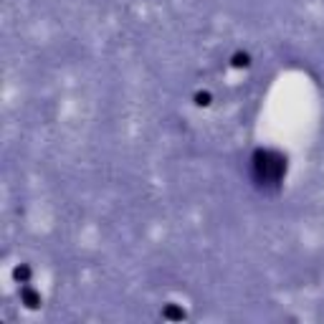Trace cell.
<instances>
[{"label":"cell","instance_id":"cell-1","mask_svg":"<svg viewBox=\"0 0 324 324\" xmlns=\"http://www.w3.org/2000/svg\"><path fill=\"white\" fill-rule=\"evenodd\" d=\"M20 302L28 309H38L41 306V294H38L36 289H31V286H23L20 289Z\"/></svg>","mask_w":324,"mask_h":324},{"label":"cell","instance_id":"cell-2","mask_svg":"<svg viewBox=\"0 0 324 324\" xmlns=\"http://www.w3.org/2000/svg\"><path fill=\"white\" fill-rule=\"evenodd\" d=\"M230 66L233 69H248L251 66V54H246V51H236V54L230 56Z\"/></svg>","mask_w":324,"mask_h":324},{"label":"cell","instance_id":"cell-3","mask_svg":"<svg viewBox=\"0 0 324 324\" xmlns=\"http://www.w3.org/2000/svg\"><path fill=\"white\" fill-rule=\"evenodd\" d=\"M162 317L165 319H172V322H180V319H185V312L180 306H175V304H167L165 312H162Z\"/></svg>","mask_w":324,"mask_h":324},{"label":"cell","instance_id":"cell-4","mask_svg":"<svg viewBox=\"0 0 324 324\" xmlns=\"http://www.w3.org/2000/svg\"><path fill=\"white\" fill-rule=\"evenodd\" d=\"M13 276H16V281H20V284H28V279H31V266L20 264L16 271H13Z\"/></svg>","mask_w":324,"mask_h":324},{"label":"cell","instance_id":"cell-5","mask_svg":"<svg viewBox=\"0 0 324 324\" xmlns=\"http://www.w3.org/2000/svg\"><path fill=\"white\" fill-rule=\"evenodd\" d=\"M213 104V94L210 92H198L195 94V107H210Z\"/></svg>","mask_w":324,"mask_h":324}]
</instances>
